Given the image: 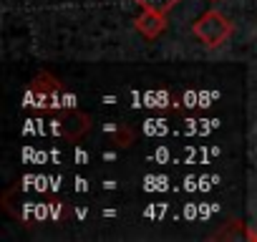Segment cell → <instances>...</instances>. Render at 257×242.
Returning <instances> with one entry per match:
<instances>
[{
	"mask_svg": "<svg viewBox=\"0 0 257 242\" xmlns=\"http://www.w3.org/2000/svg\"><path fill=\"white\" fill-rule=\"evenodd\" d=\"M234 33V26L227 16L219 11H207L192 23V36L204 46V48H219L224 46Z\"/></svg>",
	"mask_w": 257,
	"mask_h": 242,
	"instance_id": "1",
	"label": "cell"
},
{
	"mask_svg": "<svg viewBox=\"0 0 257 242\" xmlns=\"http://www.w3.org/2000/svg\"><path fill=\"white\" fill-rule=\"evenodd\" d=\"M134 28L147 41H154V38H159L167 31V16L164 13H157V11H142V16L134 21Z\"/></svg>",
	"mask_w": 257,
	"mask_h": 242,
	"instance_id": "2",
	"label": "cell"
},
{
	"mask_svg": "<svg viewBox=\"0 0 257 242\" xmlns=\"http://www.w3.org/2000/svg\"><path fill=\"white\" fill-rule=\"evenodd\" d=\"M88 129H91V118H88L86 113H81V111H68V113L63 116V127H61V132H66L63 137L78 139V137H83Z\"/></svg>",
	"mask_w": 257,
	"mask_h": 242,
	"instance_id": "3",
	"label": "cell"
},
{
	"mask_svg": "<svg viewBox=\"0 0 257 242\" xmlns=\"http://www.w3.org/2000/svg\"><path fill=\"white\" fill-rule=\"evenodd\" d=\"M33 91L36 93H41V96H56L58 93V81L51 76V73H46V71H41L36 78H33Z\"/></svg>",
	"mask_w": 257,
	"mask_h": 242,
	"instance_id": "4",
	"label": "cell"
},
{
	"mask_svg": "<svg viewBox=\"0 0 257 242\" xmlns=\"http://www.w3.org/2000/svg\"><path fill=\"white\" fill-rule=\"evenodd\" d=\"M134 3L142 8V11H157V13H169V11H174L182 0H134Z\"/></svg>",
	"mask_w": 257,
	"mask_h": 242,
	"instance_id": "5",
	"label": "cell"
},
{
	"mask_svg": "<svg viewBox=\"0 0 257 242\" xmlns=\"http://www.w3.org/2000/svg\"><path fill=\"white\" fill-rule=\"evenodd\" d=\"M128 142H132V132H128V129H123V132H118V134H116V144L128 147Z\"/></svg>",
	"mask_w": 257,
	"mask_h": 242,
	"instance_id": "6",
	"label": "cell"
},
{
	"mask_svg": "<svg viewBox=\"0 0 257 242\" xmlns=\"http://www.w3.org/2000/svg\"><path fill=\"white\" fill-rule=\"evenodd\" d=\"M214 3H217V0H214Z\"/></svg>",
	"mask_w": 257,
	"mask_h": 242,
	"instance_id": "7",
	"label": "cell"
}]
</instances>
